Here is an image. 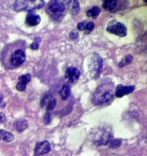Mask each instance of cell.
I'll list each match as a JSON object with an SVG mask.
<instances>
[{
	"mask_svg": "<svg viewBox=\"0 0 147 156\" xmlns=\"http://www.w3.org/2000/svg\"><path fill=\"white\" fill-rule=\"evenodd\" d=\"M6 120V116L2 113H0V123H3Z\"/></svg>",
	"mask_w": 147,
	"mask_h": 156,
	"instance_id": "obj_29",
	"label": "cell"
},
{
	"mask_svg": "<svg viewBox=\"0 0 147 156\" xmlns=\"http://www.w3.org/2000/svg\"><path fill=\"white\" fill-rule=\"evenodd\" d=\"M60 95H61V98L62 100L64 101H67V99L69 98L70 95V87L65 84V85H63L62 88L60 91Z\"/></svg>",
	"mask_w": 147,
	"mask_h": 156,
	"instance_id": "obj_15",
	"label": "cell"
},
{
	"mask_svg": "<svg viewBox=\"0 0 147 156\" xmlns=\"http://www.w3.org/2000/svg\"><path fill=\"white\" fill-rule=\"evenodd\" d=\"M103 68V59L97 54H94L91 57L89 64V69L91 73L95 74V78L100 76V72Z\"/></svg>",
	"mask_w": 147,
	"mask_h": 156,
	"instance_id": "obj_6",
	"label": "cell"
},
{
	"mask_svg": "<svg viewBox=\"0 0 147 156\" xmlns=\"http://www.w3.org/2000/svg\"><path fill=\"white\" fill-rule=\"evenodd\" d=\"M28 1H16L14 4V9L16 11H21L26 9Z\"/></svg>",
	"mask_w": 147,
	"mask_h": 156,
	"instance_id": "obj_19",
	"label": "cell"
},
{
	"mask_svg": "<svg viewBox=\"0 0 147 156\" xmlns=\"http://www.w3.org/2000/svg\"><path fill=\"white\" fill-rule=\"evenodd\" d=\"M122 141L120 140H113L110 142V147L112 149H116L121 146Z\"/></svg>",
	"mask_w": 147,
	"mask_h": 156,
	"instance_id": "obj_22",
	"label": "cell"
},
{
	"mask_svg": "<svg viewBox=\"0 0 147 156\" xmlns=\"http://www.w3.org/2000/svg\"><path fill=\"white\" fill-rule=\"evenodd\" d=\"M31 79H32V76H31V74L28 73V74L23 75V76H20L19 82H23V83H24L27 85L28 82H30Z\"/></svg>",
	"mask_w": 147,
	"mask_h": 156,
	"instance_id": "obj_21",
	"label": "cell"
},
{
	"mask_svg": "<svg viewBox=\"0 0 147 156\" xmlns=\"http://www.w3.org/2000/svg\"><path fill=\"white\" fill-rule=\"evenodd\" d=\"M51 151V144L48 141H43L36 144L35 149V155L41 156L48 153Z\"/></svg>",
	"mask_w": 147,
	"mask_h": 156,
	"instance_id": "obj_9",
	"label": "cell"
},
{
	"mask_svg": "<svg viewBox=\"0 0 147 156\" xmlns=\"http://www.w3.org/2000/svg\"><path fill=\"white\" fill-rule=\"evenodd\" d=\"M117 5V2L116 0H107L104 1L102 6L104 9L109 11V12H113Z\"/></svg>",
	"mask_w": 147,
	"mask_h": 156,
	"instance_id": "obj_13",
	"label": "cell"
},
{
	"mask_svg": "<svg viewBox=\"0 0 147 156\" xmlns=\"http://www.w3.org/2000/svg\"><path fill=\"white\" fill-rule=\"evenodd\" d=\"M25 53L22 49L14 50L9 57V66L12 68H16L22 65L25 61Z\"/></svg>",
	"mask_w": 147,
	"mask_h": 156,
	"instance_id": "obj_4",
	"label": "cell"
},
{
	"mask_svg": "<svg viewBox=\"0 0 147 156\" xmlns=\"http://www.w3.org/2000/svg\"><path fill=\"white\" fill-rule=\"evenodd\" d=\"M86 24H87V22H86V21H83V22L78 23V24H77V29H78V30H84Z\"/></svg>",
	"mask_w": 147,
	"mask_h": 156,
	"instance_id": "obj_26",
	"label": "cell"
},
{
	"mask_svg": "<svg viewBox=\"0 0 147 156\" xmlns=\"http://www.w3.org/2000/svg\"><path fill=\"white\" fill-rule=\"evenodd\" d=\"M94 27H95L94 23L92 22V21L87 22V24H86V26H85V28H84V30L86 31V33L88 34L90 33V32H91L92 30L94 29Z\"/></svg>",
	"mask_w": 147,
	"mask_h": 156,
	"instance_id": "obj_23",
	"label": "cell"
},
{
	"mask_svg": "<svg viewBox=\"0 0 147 156\" xmlns=\"http://www.w3.org/2000/svg\"><path fill=\"white\" fill-rule=\"evenodd\" d=\"M13 140L14 136L11 133L3 130V129H0V140H3V141L9 143Z\"/></svg>",
	"mask_w": 147,
	"mask_h": 156,
	"instance_id": "obj_16",
	"label": "cell"
},
{
	"mask_svg": "<svg viewBox=\"0 0 147 156\" xmlns=\"http://www.w3.org/2000/svg\"><path fill=\"white\" fill-rule=\"evenodd\" d=\"M44 123H45V124H48V123H50L51 114H48V113H46L45 115H44Z\"/></svg>",
	"mask_w": 147,
	"mask_h": 156,
	"instance_id": "obj_25",
	"label": "cell"
},
{
	"mask_svg": "<svg viewBox=\"0 0 147 156\" xmlns=\"http://www.w3.org/2000/svg\"><path fill=\"white\" fill-rule=\"evenodd\" d=\"M113 98V86L110 83L101 85L93 95L94 105H101L109 103Z\"/></svg>",
	"mask_w": 147,
	"mask_h": 156,
	"instance_id": "obj_2",
	"label": "cell"
},
{
	"mask_svg": "<svg viewBox=\"0 0 147 156\" xmlns=\"http://www.w3.org/2000/svg\"><path fill=\"white\" fill-rule=\"evenodd\" d=\"M100 13V9L98 6H94L92 9H89L87 12V15L88 17H92V18H96Z\"/></svg>",
	"mask_w": 147,
	"mask_h": 156,
	"instance_id": "obj_18",
	"label": "cell"
},
{
	"mask_svg": "<svg viewBox=\"0 0 147 156\" xmlns=\"http://www.w3.org/2000/svg\"><path fill=\"white\" fill-rule=\"evenodd\" d=\"M38 47H39V43H38V41H35V42L32 43V45H31V48H32V50H37V49H38Z\"/></svg>",
	"mask_w": 147,
	"mask_h": 156,
	"instance_id": "obj_28",
	"label": "cell"
},
{
	"mask_svg": "<svg viewBox=\"0 0 147 156\" xmlns=\"http://www.w3.org/2000/svg\"><path fill=\"white\" fill-rule=\"evenodd\" d=\"M67 7L69 11L73 15H76L78 13L80 10L79 2L77 1H70L67 2Z\"/></svg>",
	"mask_w": 147,
	"mask_h": 156,
	"instance_id": "obj_14",
	"label": "cell"
},
{
	"mask_svg": "<svg viewBox=\"0 0 147 156\" xmlns=\"http://www.w3.org/2000/svg\"><path fill=\"white\" fill-rule=\"evenodd\" d=\"M135 90L134 85H129V86H124L123 85H118L116 88V96L117 98H122L126 94H131Z\"/></svg>",
	"mask_w": 147,
	"mask_h": 156,
	"instance_id": "obj_10",
	"label": "cell"
},
{
	"mask_svg": "<svg viewBox=\"0 0 147 156\" xmlns=\"http://www.w3.org/2000/svg\"><path fill=\"white\" fill-rule=\"evenodd\" d=\"M69 37H70L71 38L72 40H75L76 38H77V37H78L77 32L74 31H74H71L70 33V35H69Z\"/></svg>",
	"mask_w": 147,
	"mask_h": 156,
	"instance_id": "obj_27",
	"label": "cell"
},
{
	"mask_svg": "<svg viewBox=\"0 0 147 156\" xmlns=\"http://www.w3.org/2000/svg\"><path fill=\"white\" fill-rule=\"evenodd\" d=\"M81 76V72L75 67L70 66L66 69L65 78L70 83H75Z\"/></svg>",
	"mask_w": 147,
	"mask_h": 156,
	"instance_id": "obj_8",
	"label": "cell"
},
{
	"mask_svg": "<svg viewBox=\"0 0 147 156\" xmlns=\"http://www.w3.org/2000/svg\"><path fill=\"white\" fill-rule=\"evenodd\" d=\"M56 99L51 94H47L42 98L41 101V107L47 111H50L54 110L56 106Z\"/></svg>",
	"mask_w": 147,
	"mask_h": 156,
	"instance_id": "obj_7",
	"label": "cell"
},
{
	"mask_svg": "<svg viewBox=\"0 0 147 156\" xmlns=\"http://www.w3.org/2000/svg\"><path fill=\"white\" fill-rule=\"evenodd\" d=\"M41 21V18L38 15H36L35 12H33L32 11H31V12H29L28 14L27 17H26V24L28 26H36Z\"/></svg>",
	"mask_w": 147,
	"mask_h": 156,
	"instance_id": "obj_11",
	"label": "cell"
},
{
	"mask_svg": "<svg viewBox=\"0 0 147 156\" xmlns=\"http://www.w3.org/2000/svg\"><path fill=\"white\" fill-rule=\"evenodd\" d=\"M15 128L18 132H22L28 127V122L25 120H18L15 122Z\"/></svg>",
	"mask_w": 147,
	"mask_h": 156,
	"instance_id": "obj_17",
	"label": "cell"
},
{
	"mask_svg": "<svg viewBox=\"0 0 147 156\" xmlns=\"http://www.w3.org/2000/svg\"><path fill=\"white\" fill-rule=\"evenodd\" d=\"M47 12L54 20H58L65 12V5L61 1H52L47 6Z\"/></svg>",
	"mask_w": 147,
	"mask_h": 156,
	"instance_id": "obj_3",
	"label": "cell"
},
{
	"mask_svg": "<svg viewBox=\"0 0 147 156\" xmlns=\"http://www.w3.org/2000/svg\"><path fill=\"white\" fill-rule=\"evenodd\" d=\"M107 32L110 34H113L119 37H125L127 34V30L126 26L123 23L116 21H112L108 24L107 27Z\"/></svg>",
	"mask_w": 147,
	"mask_h": 156,
	"instance_id": "obj_5",
	"label": "cell"
},
{
	"mask_svg": "<svg viewBox=\"0 0 147 156\" xmlns=\"http://www.w3.org/2000/svg\"><path fill=\"white\" fill-rule=\"evenodd\" d=\"M132 61H133V56H132L131 55H127V56L119 62V66L120 67V68H123V67H124L125 66L130 64Z\"/></svg>",
	"mask_w": 147,
	"mask_h": 156,
	"instance_id": "obj_20",
	"label": "cell"
},
{
	"mask_svg": "<svg viewBox=\"0 0 147 156\" xmlns=\"http://www.w3.org/2000/svg\"><path fill=\"white\" fill-rule=\"evenodd\" d=\"M113 138V133L110 126L102 125L90 130V139L96 146H104L110 143Z\"/></svg>",
	"mask_w": 147,
	"mask_h": 156,
	"instance_id": "obj_1",
	"label": "cell"
},
{
	"mask_svg": "<svg viewBox=\"0 0 147 156\" xmlns=\"http://www.w3.org/2000/svg\"><path fill=\"white\" fill-rule=\"evenodd\" d=\"M44 5V1H28L26 10L32 11L33 9H40Z\"/></svg>",
	"mask_w": 147,
	"mask_h": 156,
	"instance_id": "obj_12",
	"label": "cell"
},
{
	"mask_svg": "<svg viewBox=\"0 0 147 156\" xmlns=\"http://www.w3.org/2000/svg\"><path fill=\"white\" fill-rule=\"evenodd\" d=\"M16 88L20 91H23L26 89V84L23 83V82H19L16 85Z\"/></svg>",
	"mask_w": 147,
	"mask_h": 156,
	"instance_id": "obj_24",
	"label": "cell"
}]
</instances>
